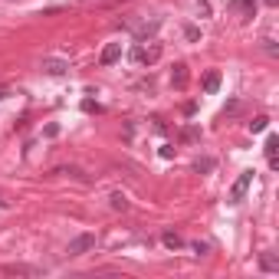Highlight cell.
I'll return each instance as SVG.
<instances>
[{"instance_id": "8fae6325", "label": "cell", "mask_w": 279, "mask_h": 279, "mask_svg": "<svg viewBox=\"0 0 279 279\" xmlns=\"http://www.w3.org/2000/svg\"><path fill=\"white\" fill-rule=\"evenodd\" d=\"M233 10H240L243 20H250L256 13V0H233Z\"/></svg>"}, {"instance_id": "9a60e30c", "label": "cell", "mask_w": 279, "mask_h": 279, "mask_svg": "<svg viewBox=\"0 0 279 279\" xmlns=\"http://www.w3.org/2000/svg\"><path fill=\"white\" fill-rule=\"evenodd\" d=\"M266 125H269V118L260 115V118H253V122H250V131H266Z\"/></svg>"}, {"instance_id": "ac0fdd59", "label": "cell", "mask_w": 279, "mask_h": 279, "mask_svg": "<svg viewBox=\"0 0 279 279\" xmlns=\"http://www.w3.org/2000/svg\"><path fill=\"white\" fill-rule=\"evenodd\" d=\"M4 95H7V89H0V99H4Z\"/></svg>"}, {"instance_id": "52a82bcc", "label": "cell", "mask_w": 279, "mask_h": 279, "mask_svg": "<svg viewBox=\"0 0 279 279\" xmlns=\"http://www.w3.org/2000/svg\"><path fill=\"white\" fill-rule=\"evenodd\" d=\"M171 86L174 89H184L187 86V66H184V62H178V66L171 69Z\"/></svg>"}, {"instance_id": "8992f818", "label": "cell", "mask_w": 279, "mask_h": 279, "mask_svg": "<svg viewBox=\"0 0 279 279\" xmlns=\"http://www.w3.org/2000/svg\"><path fill=\"white\" fill-rule=\"evenodd\" d=\"M43 69L50 76H62V73H69V62L66 59H53V56H46L43 59Z\"/></svg>"}, {"instance_id": "d6986e66", "label": "cell", "mask_w": 279, "mask_h": 279, "mask_svg": "<svg viewBox=\"0 0 279 279\" xmlns=\"http://www.w3.org/2000/svg\"><path fill=\"white\" fill-rule=\"evenodd\" d=\"M4 204H7V200H0V207H4Z\"/></svg>"}, {"instance_id": "3957f363", "label": "cell", "mask_w": 279, "mask_h": 279, "mask_svg": "<svg viewBox=\"0 0 279 279\" xmlns=\"http://www.w3.org/2000/svg\"><path fill=\"white\" fill-rule=\"evenodd\" d=\"M92 247H95V233H79V236H73V240H69V250H66V253H69V256H82V253H89Z\"/></svg>"}, {"instance_id": "7c38bea8", "label": "cell", "mask_w": 279, "mask_h": 279, "mask_svg": "<svg viewBox=\"0 0 279 279\" xmlns=\"http://www.w3.org/2000/svg\"><path fill=\"white\" fill-rule=\"evenodd\" d=\"M260 266L266 269V273H279V260H276V253H263V256H260Z\"/></svg>"}, {"instance_id": "6da1fadb", "label": "cell", "mask_w": 279, "mask_h": 279, "mask_svg": "<svg viewBox=\"0 0 279 279\" xmlns=\"http://www.w3.org/2000/svg\"><path fill=\"white\" fill-rule=\"evenodd\" d=\"M131 59H135L138 66H151V62H158V59H161V43L135 46V50H131Z\"/></svg>"}, {"instance_id": "30bf717a", "label": "cell", "mask_w": 279, "mask_h": 279, "mask_svg": "<svg viewBox=\"0 0 279 279\" xmlns=\"http://www.w3.org/2000/svg\"><path fill=\"white\" fill-rule=\"evenodd\" d=\"M161 243H164L167 250H181V247H184L181 233H174V230H164V233H161Z\"/></svg>"}, {"instance_id": "5b68a950", "label": "cell", "mask_w": 279, "mask_h": 279, "mask_svg": "<svg viewBox=\"0 0 279 279\" xmlns=\"http://www.w3.org/2000/svg\"><path fill=\"white\" fill-rule=\"evenodd\" d=\"M118 59H122V43H109L106 50H102V56H99L102 66H112V62H118Z\"/></svg>"}, {"instance_id": "ba28073f", "label": "cell", "mask_w": 279, "mask_h": 279, "mask_svg": "<svg viewBox=\"0 0 279 279\" xmlns=\"http://www.w3.org/2000/svg\"><path fill=\"white\" fill-rule=\"evenodd\" d=\"M263 148H266L269 167H279V158H276V151H279V138H276V135H269V138H266V145H263Z\"/></svg>"}, {"instance_id": "4fadbf2b", "label": "cell", "mask_w": 279, "mask_h": 279, "mask_svg": "<svg viewBox=\"0 0 279 279\" xmlns=\"http://www.w3.org/2000/svg\"><path fill=\"white\" fill-rule=\"evenodd\" d=\"M214 164H217L214 158H197V161H194V171H197V174H211Z\"/></svg>"}, {"instance_id": "7a4b0ae2", "label": "cell", "mask_w": 279, "mask_h": 279, "mask_svg": "<svg viewBox=\"0 0 279 279\" xmlns=\"http://www.w3.org/2000/svg\"><path fill=\"white\" fill-rule=\"evenodd\" d=\"M250 184H253V171H243L240 178L233 181V187H230V194H227V200L230 204H240L243 197H247V191H250Z\"/></svg>"}, {"instance_id": "2e32d148", "label": "cell", "mask_w": 279, "mask_h": 279, "mask_svg": "<svg viewBox=\"0 0 279 279\" xmlns=\"http://www.w3.org/2000/svg\"><path fill=\"white\" fill-rule=\"evenodd\" d=\"M184 33H187V40H197V37H200V30H197V26H187Z\"/></svg>"}, {"instance_id": "9c48e42d", "label": "cell", "mask_w": 279, "mask_h": 279, "mask_svg": "<svg viewBox=\"0 0 279 279\" xmlns=\"http://www.w3.org/2000/svg\"><path fill=\"white\" fill-rule=\"evenodd\" d=\"M217 89H220V73H217V69H211V73L204 76V92H207V95H214Z\"/></svg>"}, {"instance_id": "e0dca14e", "label": "cell", "mask_w": 279, "mask_h": 279, "mask_svg": "<svg viewBox=\"0 0 279 279\" xmlns=\"http://www.w3.org/2000/svg\"><path fill=\"white\" fill-rule=\"evenodd\" d=\"M266 4H269V7H276V4H279V0H266Z\"/></svg>"}, {"instance_id": "277c9868", "label": "cell", "mask_w": 279, "mask_h": 279, "mask_svg": "<svg viewBox=\"0 0 279 279\" xmlns=\"http://www.w3.org/2000/svg\"><path fill=\"white\" fill-rule=\"evenodd\" d=\"M4 273L7 276H40L43 269H40V266H26V263H7Z\"/></svg>"}, {"instance_id": "5bb4252c", "label": "cell", "mask_w": 279, "mask_h": 279, "mask_svg": "<svg viewBox=\"0 0 279 279\" xmlns=\"http://www.w3.org/2000/svg\"><path fill=\"white\" fill-rule=\"evenodd\" d=\"M109 204H112V211H128V197L125 194H112Z\"/></svg>"}]
</instances>
